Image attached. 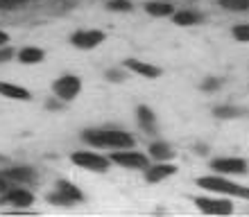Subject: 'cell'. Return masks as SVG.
I'll list each match as a JSON object with an SVG mask.
<instances>
[{
    "label": "cell",
    "mask_w": 249,
    "mask_h": 217,
    "mask_svg": "<svg viewBox=\"0 0 249 217\" xmlns=\"http://www.w3.org/2000/svg\"><path fill=\"white\" fill-rule=\"evenodd\" d=\"M82 199H84V195L72 184H68V181H59V184H57V190L48 195V201H50V204H57V206L79 204Z\"/></svg>",
    "instance_id": "cell-3"
},
{
    "label": "cell",
    "mask_w": 249,
    "mask_h": 217,
    "mask_svg": "<svg viewBox=\"0 0 249 217\" xmlns=\"http://www.w3.org/2000/svg\"><path fill=\"white\" fill-rule=\"evenodd\" d=\"M105 41V32L100 30H84V32H75L71 36V43L75 48H82V50H91V48L100 46Z\"/></svg>",
    "instance_id": "cell-8"
},
{
    "label": "cell",
    "mask_w": 249,
    "mask_h": 217,
    "mask_svg": "<svg viewBox=\"0 0 249 217\" xmlns=\"http://www.w3.org/2000/svg\"><path fill=\"white\" fill-rule=\"evenodd\" d=\"M215 88H220V79L215 77H209V79H204V84H202V91H215Z\"/></svg>",
    "instance_id": "cell-24"
},
{
    "label": "cell",
    "mask_w": 249,
    "mask_h": 217,
    "mask_svg": "<svg viewBox=\"0 0 249 217\" xmlns=\"http://www.w3.org/2000/svg\"><path fill=\"white\" fill-rule=\"evenodd\" d=\"M195 206L206 215H231L233 213V204L224 201V199H211V197H197Z\"/></svg>",
    "instance_id": "cell-7"
},
{
    "label": "cell",
    "mask_w": 249,
    "mask_h": 217,
    "mask_svg": "<svg viewBox=\"0 0 249 217\" xmlns=\"http://www.w3.org/2000/svg\"><path fill=\"white\" fill-rule=\"evenodd\" d=\"M7 41H9V36H7V32H0V46H5Z\"/></svg>",
    "instance_id": "cell-29"
},
{
    "label": "cell",
    "mask_w": 249,
    "mask_h": 217,
    "mask_svg": "<svg viewBox=\"0 0 249 217\" xmlns=\"http://www.w3.org/2000/svg\"><path fill=\"white\" fill-rule=\"evenodd\" d=\"M72 163L82 167V170H91V172H107L109 170V158L93 154V151H75L72 154Z\"/></svg>",
    "instance_id": "cell-4"
},
{
    "label": "cell",
    "mask_w": 249,
    "mask_h": 217,
    "mask_svg": "<svg viewBox=\"0 0 249 217\" xmlns=\"http://www.w3.org/2000/svg\"><path fill=\"white\" fill-rule=\"evenodd\" d=\"M213 116H215V118H238L240 111L233 109V106H215V109H213Z\"/></svg>",
    "instance_id": "cell-21"
},
{
    "label": "cell",
    "mask_w": 249,
    "mask_h": 217,
    "mask_svg": "<svg viewBox=\"0 0 249 217\" xmlns=\"http://www.w3.org/2000/svg\"><path fill=\"white\" fill-rule=\"evenodd\" d=\"M107 7L113 9V12H131L129 0H111V2H107Z\"/></svg>",
    "instance_id": "cell-22"
},
{
    "label": "cell",
    "mask_w": 249,
    "mask_h": 217,
    "mask_svg": "<svg viewBox=\"0 0 249 217\" xmlns=\"http://www.w3.org/2000/svg\"><path fill=\"white\" fill-rule=\"evenodd\" d=\"M107 79H111V82H120V79H123V75H120L118 70H109V72H107Z\"/></svg>",
    "instance_id": "cell-27"
},
{
    "label": "cell",
    "mask_w": 249,
    "mask_h": 217,
    "mask_svg": "<svg viewBox=\"0 0 249 217\" xmlns=\"http://www.w3.org/2000/svg\"><path fill=\"white\" fill-rule=\"evenodd\" d=\"M224 9H231V12H245L249 9V0H220Z\"/></svg>",
    "instance_id": "cell-20"
},
{
    "label": "cell",
    "mask_w": 249,
    "mask_h": 217,
    "mask_svg": "<svg viewBox=\"0 0 249 217\" xmlns=\"http://www.w3.org/2000/svg\"><path fill=\"white\" fill-rule=\"evenodd\" d=\"M197 185L211 192H222V195H233V197L249 199V188H245L240 184H231V181H227L222 177H199L197 179Z\"/></svg>",
    "instance_id": "cell-2"
},
{
    "label": "cell",
    "mask_w": 249,
    "mask_h": 217,
    "mask_svg": "<svg viewBox=\"0 0 249 217\" xmlns=\"http://www.w3.org/2000/svg\"><path fill=\"white\" fill-rule=\"evenodd\" d=\"M233 39L240 43H249V25H236L233 27Z\"/></svg>",
    "instance_id": "cell-23"
},
{
    "label": "cell",
    "mask_w": 249,
    "mask_h": 217,
    "mask_svg": "<svg viewBox=\"0 0 249 217\" xmlns=\"http://www.w3.org/2000/svg\"><path fill=\"white\" fill-rule=\"evenodd\" d=\"M0 95H5V98H9V100H30L32 98L27 88L9 84V82H0Z\"/></svg>",
    "instance_id": "cell-14"
},
{
    "label": "cell",
    "mask_w": 249,
    "mask_h": 217,
    "mask_svg": "<svg viewBox=\"0 0 249 217\" xmlns=\"http://www.w3.org/2000/svg\"><path fill=\"white\" fill-rule=\"evenodd\" d=\"M147 14L152 16H170L172 14V5L170 2H147Z\"/></svg>",
    "instance_id": "cell-18"
},
{
    "label": "cell",
    "mask_w": 249,
    "mask_h": 217,
    "mask_svg": "<svg viewBox=\"0 0 249 217\" xmlns=\"http://www.w3.org/2000/svg\"><path fill=\"white\" fill-rule=\"evenodd\" d=\"M7 190H9V179L0 177V195H2V192H7Z\"/></svg>",
    "instance_id": "cell-28"
},
{
    "label": "cell",
    "mask_w": 249,
    "mask_h": 217,
    "mask_svg": "<svg viewBox=\"0 0 249 217\" xmlns=\"http://www.w3.org/2000/svg\"><path fill=\"white\" fill-rule=\"evenodd\" d=\"M82 138L93 147H118V150L134 147V138L118 129H91L82 134Z\"/></svg>",
    "instance_id": "cell-1"
},
{
    "label": "cell",
    "mask_w": 249,
    "mask_h": 217,
    "mask_svg": "<svg viewBox=\"0 0 249 217\" xmlns=\"http://www.w3.org/2000/svg\"><path fill=\"white\" fill-rule=\"evenodd\" d=\"M138 113V122L143 125V129L147 134L154 132V125H157V118H154V113H152V109H147V106H138L136 109Z\"/></svg>",
    "instance_id": "cell-16"
},
{
    "label": "cell",
    "mask_w": 249,
    "mask_h": 217,
    "mask_svg": "<svg viewBox=\"0 0 249 217\" xmlns=\"http://www.w3.org/2000/svg\"><path fill=\"white\" fill-rule=\"evenodd\" d=\"M2 177H7L9 181H16V184H30L34 179V170L27 165H16V167H9Z\"/></svg>",
    "instance_id": "cell-13"
},
{
    "label": "cell",
    "mask_w": 249,
    "mask_h": 217,
    "mask_svg": "<svg viewBox=\"0 0 249 217\" xmlns=\"http://www.w3.org/2000/svg\"><path fill=\"white\" fill-rule=\"evenodd\" d=\"M32 201H34L32 192L20 190V188L2 192V197H0V204H12V206H30Z\"/></svg>",
    "instance_id": "cell-11"
},
{
    "label": "cell",
    "mask_w": 249,
    "mask_h": 217,
    "mask_svg": "<svg viewBox=\"0 0 249 217\" xmlns=\"http://www.w3.org/2000/svg\"><path fill=\"white\" fill-rule=\"evenodd\" d=\"M111 161L113 163L123 165V167H129V170H145L147 167V156L145 154H141V151H113L111 154Z\"/></svg>",
    "instance_id": "cell-6"
},
{
    "label": "cell",
    "mask_w": 249,
    "mask_h": 217,
    "mask_svg": "<svg viewBox=\"0 0 249 217\" xmlns=\"http://www.w3.org/2000/svg\"><path fill=\"white\" fill-rule=\"evenodd\" d=\"M14 57V52L9 50V48H5V50H0V64H5V61H9Z\"/></svg>",
    "instance_id": "cell-26"
},
{
    "label": "cell",
    "mask_w": 249,
    "mask_h": 217,
    "mask_svg": "<svg viewBox=\"0 0 249 217\" xmlns=\"http://www.w3.org/2000/svg\"><path fill=\"white\" fill-rule=\"evenodd\" d=\"M175 172H177L175 165H165V161H159V165H150V167H145V179H147L150 184H159V181L172 177Z\"/></svg>",
    "instance_id": "cell-10"
},
{
    "label": "cell",
    "mask_w": 249,
    "mask_h": 217,
    "mask_svg": "<svg viewBox=\"0 0 249 217\" xmlns=\"http://www.w3.org/2000/svg\"><path fill=\"white\" fill-rule=\"evenodd\" d=\"M124 66L129 68V70H134L136 75H143V77H147V79L161 77V68L152 66V64H143V61H138V59H127Z\"/></svg>",
    "instance_id": "cell-12"
},
{
    "label": "cell",
    "mask_w": 249,
    "mask_h": 217,
    "mask_svg": "<svg viewBox=\"0 0 249 217\" xmlns=\"http://www.w3.org/2000/svg\"><path fill=\"white\" fill-rule=\"evenodd\" d=\"M199 20H202V16L197 12H177L175 14V23H177V25H195Z\"/></svg>",
    "instance_id": "cell-19"
},
{
    "label": "cell",
    "mask_w": 249,
    "mask_h": 217,
    "mask_svg": "<svg viewBox=\"0 0 249 217\" xmlns=\"http://www.w3.org/2000/svg\"><path fill=\"white\" fill-rule=\"evenodd\" d=\"M213 170L224 172V174H245L247 172V161L245 158H215Z\"/></svg>",
    "instance_id": "cell-9"
},
{
    "label": "cell",
    "mask_w": 249,
    "mask_h": 217,
    "mask_svg": "<svg viewBox=\"0 0 249 217\" xmlns=\"http://www.w3.org/2000/svg\"><path fill=\"white\" fill-rule=\"evenodd\" d=\"M150 154L157 161H172L175 158V151L170 150V145H165V143H154L150 147Z\"/></svg>",
    "instance_id": "cell-17"
},
{
    "label": "cell",
    "mask_w": 249,
    "mask_h": 217,
    "mask_svg": "<svg viewBox=\"0 0 249 217\" xmlns=\"http://www.w3.org/2000/svg\"><path fill=\"white\" fill-rule=\"evenodd\" d=\"M20 2H25V0H0V9H12V7L20 5Z\"/></svg>",
    "instance_id": "cell-25"
},
{
    "label": "cell",
    "mask_w": 249,
    "mask_h": 217,
    "mask_svg": "<svg viewBox=\"0 0 249 217\" xmlns=\"http://www.w3.org/2000/svg\"><path fill=\"white\" fill-rule=\"evenodd\" d=\"M18 59L23 64H41V61L46 59V52L41 48H23L18 52Z\"/></svg>",
    "instance_id": "cell-15"
},
{
    "label": "cell",
    "mask_w": 249,
    "mask_h": 217,
    "mask_svg": "<svg viewBox=\"0 0 249 217\" xmlns=\"http://www.w3.org/2000/svg\"><path fill=\"white\" fill-rule=\"evenodd\" d=\"M0 161H7V158H5V156H0Z\"/></svg>",
    "instance_id": "cell-30"
},
{
    "label": "cell",
    "mask_w": 249,
    "mask_h": 217,
    "mask_svg": "<svg viewBox=\"0 0 249 217\" xmlns=\"http://www.w3.org/2000/svg\"><path fill=\"white\" fill-rule=\"evenodd\" d=\"M53 91L59 100L71 102V100H75L77 93L82 91V82H79V77H75V75H64V77H59L53 84Z\"/></svg>",
    "instance_id": "cell-5"
}]
</instances>
